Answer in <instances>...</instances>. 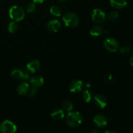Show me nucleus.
<instances>
[{
	"instance_id": "obj_13",
	"label": "nucleus",
	"mask_w": 133,
	"mask_h": 133,
	"mask_svg": "<svg viewBox=\"0 0 133 133\" xmlns=\"http://www.w3.org/2000/svg\"><path fill=\"white\" fill-rule=\"evenodd\" d=\"M61 24L60 22L57 19H52L49 21L48 23V29L51 32H57L61 28Z\"/></svg>"
},
{
	"instance_id": "obj_2",
	"label": "nucleus",
	"mask_w": 133,
	"mask_h": 133,
	"mask_svg": "<svg viewBox=\"0 0 133 133\" xmlns=\"http://www.w3.org/2000/svg\"><path fill=\"white\" fill-rule=\"evenodd\" d=\"M9 16L10 18L16 22H19L25 18V10L22 6L18 5L12 6L9 10Z\"/></svg>"
},
{
	"instance_id": "obj_21",
	"label": "nucleus",
	"mask_w": 133,
	"mask_h": 133,
	"mask_svg": "<svg viewBox=\"0 0 133 133\" xmlns=\"http://www.w3.org/2000/svg\"><path fill=\"white\" fill-rule=\"evenodd\" d=\"M62 107L65 110L68 112H70L73 109V105L69 100H65L63 103H62Z\"/></svg>"
},
{
	"instance_id": "obj_24",
	"label": "nucleus",
	"mask_w": 133,
	"mask_h": 133,
	"mask_svg": "<svg viewBox=\"0 0 133 133\" xmlns=\"http://www.w3.org/2000/svg\"><path fill=\"white\" fill-rule=\"evenodd\" d=\"M36 92H37V89L36 88H35V87H32L31 88H29V90L27 94L29 95V97H32L35 96H36Z\"/></svg>"
},
{
	"instance_id": "obj_22",
	"label": "nucleus",
	"mask_w": 133,
	"mask_h": 133,
	"mask_svg": "<svg viewBox=\"0 0 133 133\" xmlns=\"http://www.w3.org/2000/svg\"><path fill=\"white\" fill-rule=\"evenodd\" d=\"M36 9V5H35V3H30L27 4L26 6V11L27 12H32Z\"/></svg>"
},
{
	"instance_id": "obj_11",
	"label": "nucleus",
	"mask_w": 133,
	"mask_h": 133,
	"mask_svg": "<svg viewBox=\"0 0 133 133\" xmlns=\"http://www.w3.org/2000/svg\"><path fill=\"white\" fill-rule=\"evenodd\" d=\"M83 81L81 80H75L71 82V84H70V90L71 92H80L83 88Z\"/></svg>"
},
{
	"instance_id": "obj_5",
	"label": "nucleus",
	"mask_w": 133,
	"mask_h": 133,
	"mask_svg": "<svg viewBox=\"0 0 133 133\" xmlns=\"http://www.w3.org/2000/svg\"><path fill=\"white\" fill-rule=\"evenodd\" d=\"M92 19L95 23H102L105 21L106 14L101 9H96L92 12Z\"/></svg>"
},
{
	"instance_id": "obj_4",
	"label": "nucleus",
	"mask_w": 133,
	"mask_h": 133,
	"mask_svg": "<svg viewBox=\"0 0 133 133\" xmlns=\"http://www.w3.org/2000/svg\"><path fill=\"white\" fill-rule=\"evenodd\" d=\"M17 131V127L14 122L5 120L0 125V131L4 133H12Z\"/></svg>"
},
{
	"instance_id": "obj_23",
	"label": "nucleus",
	"mask_w": 133,
	"mask_h": 133,
	"mask_svg": "<svg viewBox=\"0 0 133 133\" xmlns=\"http://www.w3.org/2000/svg\"><path fill=\"white\" fill-rule=\"evenodd\" d=\"M118 18V13L116 11H113L111 12L108 15V18H109V20H116L117 18Z\"/></svg>"
},
{
	"instance_id": "obj_16",
	"label": "nucleus",
	"mask_w": 133,
	"mask_h": 133,
	"mask_svg": "<svg viewBox=\"0 0 133 133\" xmlns=\"http://www.w3.org/2000/svg\"><path fill=\"white\" fill-rule=\"evenodd\" d=\"M51 117L55 120H60L64 117V112L61 109H56L51 114Z\"/></svg>"
},
{
	"instance_id": "obj_26",
	"label": "nucleus",
	"mask_w": 133,
	"mask_h": 133,
	"mask_svg": "<svg viewBox=\"0 0 133 133\" xmlns=\"http://www.w3.org/2000/svg\"><path fill=\"white\" fill-rule=\"evenodd\" d=\"M45 0H32L33 3H42Z\"/></svg>"
},
{
	"instance_id": "obj_12",
	"label": "nucleus",
	"mask_w": 133,
	"mask_h": 133,
	"mask_svg": "<svg viewBox=\"0 0 133 133\" xmlns=\"http://www.w3.org/2000/svg\"><path fill=\"white\" fill-rule=\"evenodd\" d=\"M30 83H31L32 87L37 88L41 87L44 83V79L42 77L39 76V75H36L30 77Z\"/></svg>"
},
{
	"instance_id": "obj_3",
	"label": "nucleus",
	"mask_w": 133,
	"mask_h": 133,
	"mask_svg": "<svg viewBox=\"0 0 133 133\" xmlns=\"http://www.w3.org/2000/svg\"><path fill=\"white\" fill-rule=\"evenodd\" d=\"M62 20L66 26L74 27L79 24V19L77 14L74 12H67L62 16Z\"/></svg>"
},
{
	"instance_id": "obj_9",
	"label": "nucleus",
	"mask_w": 133,
	"mask_h": 133,
	"mask_svg": "<svg viewBox=\"0 0 133 133\" xmlns=\"http://www.w3.org/2000/svg\"><path fill=\"white\" fill-rule=\"evenodd\" d=\"M94 103L97 107L104 109L107 105V100L106 97L101 94H97L94 98Z\"/></svg>"
},
{
	"instance_id": "obj_1",
	"label": "nucleus",
	"mask_w": 133,
	"mask_h": 133,
	"mask_svg": "<svg viewBox=\"0 0 133 133\" xmlns=\"http://www.w3.org/2000/svg\"><path fill=\"white\" fill-rule=\"evenodd\" d=\"M66 122L70 127H77L83 122V116L78 112H70L66 115Z\"/></svg>"
},
{
	"instance_id": "obj_28",
	"label": "nucleus",
	"mask_w": 133,
	"mask_h": 133,
	"mask_svg": "<svg viewBox=\"0 0 133 133\" xmlns=\"http://www.w3.org/2000/svg\"><path fill=\"white\" fill-rule=\"evenodd\" d=\"M91 132L92 133H94V132H100L99 131H98V130H92V131H91Z\"/></svg>"
},
{
	"instance_id": "obj_30",
	"label": "nucleus",
	"mask_w": 133,
	"mask_h": 133,
	"mask_svg": "<svg viewBox=\"0 0 133 133\" xmlns=\"http://www.w3.org/2000/svg\"><path fill=\"white\" fill-rule=\"evenodd\" d=\"M58 1H62V2H64V1H67V0H58Z\"/></svg>"
},
{
	"instance_id": "obj_17",
	"label": "nucleus",
	"mask_w": 133,
	"mask_h": 133,
	"mask_svg": "<svg viewBox=\"0 0 133 133\" xmlns=\"http://www.w3.org/2000/svg\"><path fill=\"white\" fill-rule=\"evenodd\" d=\"M103 32V28L100 25H96L92 27V29L90 31V34L92 36H100L101 34Z\"/></svg>"
},
{
	"instance_id": "obj_8",
	"label": "nucleus",
	"mask_w": 133,
	"mask_h": 133,
	"mask_svg": "<svg viewBox=\"0 0 133 133\" xmlns=\"http://www.w3.org/2000/svg\"><path fill=\"white\" fill-rule=\"evenodd\" d=\"M12 77L16 79H22V80H29L30 76L27 72L23 71L21 70H14L11 73Z\"/></svg>"
},
{
	"instance_id": "obj_14",
	"label": "nucleus",
	"mask_w": 133,
	"mask_h": 133,
	"mask_svg": "<svg viewBox=\"0 0 133 133\" xmlns=\"http://www.w3.org/2000/svg\"><path fill=\"white\" fill-rule=\"evenodd\" d=\"M110 5L113 8L116 9H122L127 5V0H110Z\"/></svg>"
},
{
	"instance_id": "obj_15",
	"label": "nucleus",
	"mask_w": 133,
	"mask_h": 133,
	"mask_svg": "<svg viewBox=\"0 0 133 133\" xmlns=\"http://www.w3.org/2000/svg\"><path fill=\"white\" fill-rule=\"evenodd\" d=\"M29 88V85L28 83L26 82H23L18 86V88H17V92H18V94L21 95V96H24V95L28 94Z\"/></svg>"
},
{
	"instance_id": "obj_27",
	"label": "nucleus",
	"mask_w": 133,
	"mask_h": 133,
	"mask_svg": "<svg viewBox=\"0 0 133 133\" xmlns=\"http://www.w3.org/2000/svg\"><path fill=\"white\" fill-rule=\"evenodd\" d=\"M129 62H130V64H131V66H133V55L131 57V58H130Z\"/></svg>"
},
{
	"instance_id": "obj_7",
	"label": "nucleus",
	"mask_w": 133,
	"mask_h": 133,
	"mask_svg": "<svg viewBox=\"0 0 133 133\" xmlns=\"http://www.w3.org/2000/svg\"><path fill=\"white\" fill-rule=\"evenodd\" d=\"M93 121L94 124L98 127H105L108 123L107 118L102 114H98V115L96 116L94 118Z\"/></svg>"
},
{
	"instance_id": "obj_25",
	"label": "nucleus",
	"mask_w": 133,
	"mask_h": 133,
	"mask_svg": "<svg viewBox=\"0 0 133 133\" xmlns=\"http://www.w3.org/2000/svg\"><path fill=\"white\" fill-rule=\"evenodd\" d=\"M130 51H131V49L128 46H123L120 49V52L123 54H127L129 53Z\"/></svg>"
},
{
	"instance_id": "obj_6",
	"label": "nucleus",
	"mask_w": 133,
	"mask_h": 133,
	"mask_svg": "<svg viewBox=\"0 0 133 133\" xmlns=\"http://www.w3.org/2000/svg\"><path fill=\"white\" fill-rule=\"evenodd\" d=\"M104 45L108 51L110 52H116L119 48V43L116 39L109 38L104 41Z\"/></svg>"
},
{
	"instance_id": "obj_29",
	"label": "nucleus",
	"mask_w": 133,
	"mask_h": 133,
	"mask_svg": "<svg viewBox=\"0 0 133 133\" xmlns=\"http://www.w3.org/2000/svg\"><path fill=\"white\" fill-rule=\"evenodd\" d=\"M105 132H107V133H109V132L114 133V132H115V131H105Z\"/></svg>"
},
{
	"instance_id": "obj_10",
	"label": "nucleus",
	"mask_w": 133,
	"mask_h": 133,
	"mask_svg": "<svg viewBox=\"0 0 133 133\" xmlns=\"http://www.w3.org/2000/svg\"><path fill=\"white\" fill-rule=\"evenodd\" d=\"M40 68V63L37 60L31 61L27 64V70L31 74L36 72Z\"/></svg>"
},
{
	"instance_id": "obj_20",
	"label": "nucleus",
	"mask_w": 133,
	"mask_h": 133,
	"mask_svg": "<svg viewBox=\"0 0 133 133\" xmlns=\"http://www.w3.org/2000/svg\"><path fill=\"white\" fill-rule=\"evenodd\" d=\"M18 28V26L15 22H10L9 26H8V30H9V31L10 33H14V32H16Z\"/></svg>"
},
{
	"instance_id": "obj_19",
	"label": "nucleus",
	"mask_w": 133,
	"mask_h": 133,
	"mask_svg": "<svg viewBox=\"0 0 133 133\" xmlns=\"http://www.w3.org/2000/svg\"><path fill=\"white\" fill-rule=\"evenodd\" d=\"M92 92L90 90H84V92H83V100H84L85 102H90V101H91V99H92Z\"/></svg>"
},
{
	"instance_id": "obj_18",
	"label": "nucleus",
	"mask_w": 133,
	"mask_h": 133,
	"mask_svg": "<svg viewBox=\"0 0 133 133\" xmlns=\"http://www.w3.org/2000/svg\"><path fill=\"white\" fill-rule=\"evenodd\" d=\"M50 12L52 15L55 16H61V9L58 6H52L50 9Z\"/></svg>"
}]
</instances>
